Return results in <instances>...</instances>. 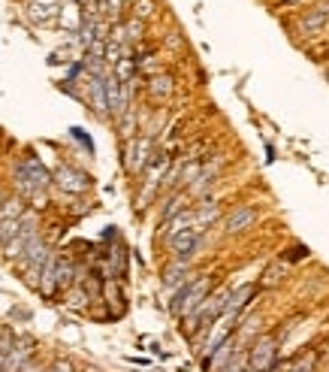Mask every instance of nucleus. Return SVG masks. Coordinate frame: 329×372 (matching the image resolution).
<instances>
[{"label":"nucleus","instance_id":"nucleus-8","mask_svg":"<svg viewBox=\"0 0 329 372\" xmlns=\"http://www.w3.org/2000/svg\"><path fill=\"white\" fill-rule=\"evenodd\" d=\"M254 224H257V209L254 206H236L233 212L224 218V230L230 236H239L245 230H251Z\"/></svg>","mask_w":329,"mask_h":372},{"label":"nucleus","instance_id":"nucleus-18","mask_svg":"<svg viewBox=\"0 0 329 372\" xmlns=\"http://www.w3.org/2000/svg\"><path fill=\"white\" fill-rule=\"evenodd\" d=\"M326 24H329V6L312 9V13L303 18V34H317V31H323Z\"/></svg>","mask_w":329,"mask_h":372},{"label":"nucleus","instance_id":"nucleus-4","mask_svg":"<svg viewBox=\"0 0 329 372\" xmlns=\"http://www.w3.org/2000/svg\"><path fill=\"white\" fill-rule=\"evenodd\" d=\"M275 363H278V339L266 333L248 348V366L257 372H272Z\"/></svg>","mask_w":329,"mask_h":372},{"label":"nucleus","instance_id":"nucleus-9","mask_svg":"<svg viewBox=\"0 0 329 372\" xmlns=\"http://www.w3.org/2000/svg\"><path fill=\"white\" fill-rule=\"evenodd\" d=\"M54 185L61 191H67V194H82L91 181H88L85 172H79L72 167H58V172H54Z\"/></svg>","mask_w":329,"mask_h":372},{"label":"nucleus","instance_id":"nucleus-16","mask_svg":"<svg viewBox=\"0 0 329 372\" xmlns=\"http://www.w3.org/2000/svg\"><path fill=\"white\" fill-rule=\"evenodd\" d=\"M217 218H221V212H217V203H215V200H206V203L194 212V230L197 233L206 230V227H212Z\"/></svg>","mask_w":329,"mask_h":372},{"label":"nucleus","instance_id":"nucleus-15","mask_svg":"<svg viewBox=\"0 0 329 372\" xmlns=\"http://www.w3.org/2000/svg\"><path fill=\"white\" fill-rule=\"evenodd\" d=\"M88 94H91V106H94V112L97 115H109V106H106V82L100 79V76H91Z\"/></svg>","mask_w":329,"mask_h":372},{"label":"nucleus","instance_id":"nucleus-27","mask_svg":"<svg viewBox=\"0 0 329 372\" xmlns=\"http://www.w3.org/2000/svg\"><path fill=\"white\" fill-rule=\"evenodd\" d=\"M284 278V267H269L266 269V278H263V285H275V281Z\"/></svg>","mask_w":329,"mask_h":372},{"label":"nucleus","instance_id":"nucleus-2","mask_svg":"<svg viewBox=\"0 0 329 372\" xmlns=\"http://www.w3.org/2000/svg\"><path fill=\"white\" fill-rule=\"evenodd\" d=\"M15 185H18L22 194L36 197V194H43V191L52 185V176H49V170H45L36 158H24L15 167Z\"/></svg>","mask_w":329,"mask_h":372},{"label":"nucleus","instance_id":"nucleus-31","mask_svg":"<svg viewBox=\"0 0 329 372\" xmlns=\"http://www.w3.org/2000/svg\"><path fill=\"white\" fill-rule=\"evenodd\" d=\"M245 372H257V369H251V366H245Z\"/></svg>","mask_w":329,"mask_h":372},{"label":"nucleus","instance_id":"nucleus-17","mask_svg":"<svg viewBox=\"0 0 329 372\" xmlns=\"http://www.w3.org/2000/svg\"><path fill=\"white\" fill-rule=\"evenodd\" d=\"M251 297H254V285H242L239 290H233V294L227 297V306H224V312L242 315V312H245V306L251 303Z\"/></svg>","mask_w":329,"mask_h":372},{"label":"nucleus","instance_id":"nucleus-29","mask_svg":"<svg viewBox=\"0 0 329 372\" xmlns=\"http://www.w3.org/2000/svg\"><path fill=\"white\" fill-rule=\"evenodd\" d=\"M43 372H72V366H70L67 360H58V363H52V366L43 369Z\"/></svg>","mask_w":329,"mask_h":372},{"label":"nucleus","instance_id":"nucleus-13","mask_svg":"<svg viewBox=\"0 0 329 372\" xmlns=\"http://www.w3.org/2000/svg\"><path fill=\"white\" fill-rule=\"evenodd\" d=\"M236 351H239V339H236V336H230V339H224V342L217 345V348L203 360V363H206V369H208V372H221V369H224V363L230 360Z\"/></svg>","mask_w":329,"mask_h":372},{"label":"nucleus","instance_id":"nucleus-22","mask_svg":"<svg viewBox=\"0 0 329 372\" xmlns=\"http://www.w3.org/2000/svg\"><path fill=\"white\" fill-rule=\"evenodd\" d=\"M54 272H58V288H67L70 281L76 278V276H72L76 269H72V263H70L67 258H61V260H58V267H54Z\"/></svg>","mask_w":329,"mask_h":372},{"label":"nucleus","instance_id":"nucleus-7","mask_svg":"<svg viewBox=\"0 0 329 372\" xmlns=\"http://www.w3.org/2000/svg\"><path fill=\"white\" fill-rule=\"evenodd\" d=\"M36 239V218L33 215H27L24 212V218H22V227H18V233L13 236V239H9L6 245H3V251H6V258H22L24 254V248L27 245H31Z\"/></svg>","mask_w":329,"mask_h":372},{"label":"nucleus","instance_id":"nucleus-23","mask_svg":"<svg viewBox=\"0 0 329 372\" xmlns=\"http://www.w3.org/2000/svg\"><path fill=\"white\" fill-rule=\"evenodd\" d=\"M245 366H248V354H245V351L239 348L230 360L224 363V369H221V372H245Z\"/></svg>","mask_w":329,"mask_h":372},{"label":"nucleus","instance_id":"nucleus-14","mask_svg":"<svg viewBox=\"0 0 329 372\" xmlns=\"http://www.w3.org/2000/svg\"><path fill=\"white\" fill-rule=\"evenodd\" d=\"M54 267H58V258L49 254L40 269V278H36V288H40L43 297H54V290H58V272H54Z\"/></svg>","mask_w":329,"mask_h":372},{"label":"nucleus","instance_id":"nucleus-30","mask_svg":"<svg viewBox=\"0 0 329 372\" xmlns=\"http://www.w3.org/2000/svg\"><path fill=\"white\" fill-rule=\"evenodd\" d=\"M18 372H43V366H40V363H33V360H27V363H24V366L18 369Z\"/></svg>","mask_w":329,"mask_h":372},{"label":"nucleus","instance_id":"nucleus-26","mask_svg":"<svg viewBox=\"0 0 329 372\" xmlns=\"http://www.w3.org/2000/svg\"><path fill=\"white\" fill-rule=\"evenodd\" d=\"M181 209H185V197H172L169 200V206H167V212H163V221H169V218H176Z\"/></svg>","mask_w":329,"mask_h":372},{"label":"nucleus","instance_id":"nucleus-21","mask_svg":"<svg viewBox=\"0 0 329 372\" xmlns=\"http://www.w3.org/2000/svg\"><path fill=\"white\" fill-rule=\"evenodd\" d=\"M112 67H115V79L121 82V85H130L133 76H136V61L130 58V54H124V58H121V61H115Z\"/></svg>","mask_w":329,"mask_h":372},{"label":"nucleus","instance_id":"nucleus-25","mask_svg":"<svg viewBox=\"0 0 329 372\" xmlns=\"http://www.w3.org/2000/svg\"><path fill=\"white\" fill-rule=\"evenodd\" d=\"M199 172H203V163H199V161H190L188 167L181 170V181H185V185H190V181L199 176Z\"/></svg>","mask_w":329,"mask_h":372},{"label":"nucleus","instance_id":"nucleus-6","mask_svg":"<svg viewBox=\"0 0 329 372\" xmlns=\"http://www.w3.org/2000/svg\"><path fill=\"white\" fill-rule=\"evenodd\" d=\"M106 106H109V115L121 118L127 109H130V85H121L115 76H106Z\"/></svg>","mask_w":329,"mask_h":372},{"label":"nucleus","instance_id":"nucleus-5","mask_svg":"<svg viewBox=\"0 0 329 372\" xmlns=\"http://www.w3.org/2000/svg\"><path fill=\"white\" fill-rule=\"evenodd\" d=\"M22 218H24V203L18 197L3 200V203H0V245H6L18 233Z\"/></svg>","mask_w":329,"mask_h":372},{"label":"nucleus","instance_id":"nucleus-1","mask_svg":"<svg viewBox=\"0 0 329 372\" xmlns=\"http://www.w3.org/2000/svg\"><path fill=\"white\" fill-rule=\"evenodd\" d=\"M212 294V276H203V278H190L188 285H181L178 288V294L176 299L169 303L172 308V315H178V318H188L194 308L203 303V299Z\"/></svg>","mask_w":329,"mask_h":372},{"label":"nucleus","instance_id":"nucleus-32","mask_svg":"<svg viewBox=\"0 0 329 372\" xmlns=\"http://www.w3.org/2000/svg\"><path fill=\"white\" fill-rule=\"evenodd\" d=\"M287 3H299V0H287Z\"/></svg>","mask_w":329,"mask_h":372},{"label":"nucleus","instance_id":"nucleus-24","mask_svg":"<svg viewBox=\"0 0 329 372\" xmlns=\"http://www.w3.org/2000/svg\"><path fill=\"white\" fill-rule=\"evenodd\" d=\"M314 363H317V354H305V357H299V360L290 363L287 372H312Z\"/></svg>","mask_w":329,"mask_h":372},{"label":"nucleus","instance_id":"nucleus-12","mask_svg":"<svg viewBox=\"0 0 329 372\" xmlns=\"http://www.w3.org/2000/svg\"><path fill=\"white\" fill-rule=\"evenodd\" d=\"M151 140L148 136H139V140L130 142V158H127V167H130L133 172H142L145 167L151 163Z\"/></svg>","mask_w":329,"mask_h":372},{"label":"nucleus","instance_id":"nucleus-11","mask_svg":"<svg viewBox=\"0 0 329 372\" xmlns=\"http://www.w3.org/2000/svg\"><path fill=\"white\" fill-rule=\"evenodd\" d=\"M197 245H199V233L197 230H181L176 236H169V251H172V258H176V260H188L190 254L197 251Z\"/></svg>","mask_w":329,"mask_h":372},{"label":"nucleus","instance_id":"nucleus-10","mask_svg":"<svg viewBox=\"0 0 329 372\" xmlns=\"http://www.w3.org/2000/svg\"><path fill=\"white\" fill-rule=\"evenodd\" d=\"M31 354H33V339H15L13 345H9V351H6L3 372H18L27 360H31Z\"/></svg>","mask_w":329,"mask_h":372},{"label":"nucleus","instance_id":"nucleus-19","mask_svg":"<svg viewBox=\"0 0 329 372\" xmlns=\"http://www.w3.org/2000/svg\"><path fill=\"white\" fill-rule=\"evenodd\" d=\"M172 79L167 76V73H160V76H151L148 79V94L154 97V100H167L169 94H172Z\"/></svg>","mask_w":329,"mask_h":372},{"label":"nucleus","instance_id":"nucleus-28","mask_svg":"<svg viewBox=\"0 0 329 372\" xmlns=\"http://www.w3.org/2000/svg\"><path fill=\"white\" fill-rule=\"evenodd\" d=\"M145 15H151V3H148V0H139V3H136V18L142 22Z\"/></svg>","mask_w":329,"mask_h":372},{"label":"nucleus","instance_id":"nucleus-20","mask_svg":"<svg viewBox=\"0 0 329 372\" xmlns=\"http://www.w3.org/2000/svg\"><path fill=\"white\" fill-rule=\"evenodd\" d=\"M163 281H167V288H178V285H188V260H176L172 267L167 269V276H163Z\"/></svg>","mask_w":329,"mask_h":372},{"label":"nucleus","instance_id":"nucleus-33","mask_svg":"<svg viewBox=\"0 0 329 372\" xmlns=\"http://www.w3.org/2000/svg\"><path fill=\"white\" fill-rule=\"evenodd\" d=\"M326 79H329V70H326Z\"/></svg>","mask_w":329,"mask_h":372},{"label":"nucleus","instance_id":"nucleus-3","mask_svg":"<svg viewBox=\"0 0 329 372\" xmlns=\"http://www.w3.org/2000/svg\"><path fill=\"white\" fill-rule=\"evenodd\" d=\"M227 297H230V294H227V290H217V294H208V297L203 299V303H199V306L194 308V312L188 315V333H197V330H203V327L208 330V324H212L215 318L224 312Z\"/></svg>","mask_w":329,"mask_h":372}]
</instances>
